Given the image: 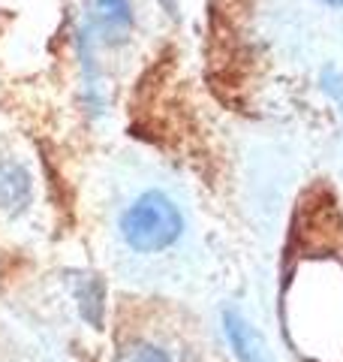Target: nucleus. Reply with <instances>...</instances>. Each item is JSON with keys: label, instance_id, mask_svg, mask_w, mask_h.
Segmentation results:
<instances>
[{"label": "nucleus", "instance_id": "obj_3", "mask_svg": "<svg viewBox=\"0 0 343 362\" xmlns=\"http://www.w3.org/2000/svg\"><path fill=\"white\" fill-rule=\"evenodd\" d=\"M223 329H226L232 354L241 362H274L265 338H262L238 311H226L223 314Z\"/></svg>", "mask_w": 343, "mask_h": 362}, {"label": "nucleus", "instance_id": "obj_1", "mask_svg": "<svg viewBox=\"0 0 343 362\" xmlns=\"http://www.w3.org/2000/svg\"><path fill=\"white\" fill-rule=\"evenodd\" d=\"M181 233H184V218L178 206L160 190L136 197L133 206L121 214V235L133 251L139 254H157L172 247Z\"/></svg>", "mask_w": 343, "mask_h": 362}, {"label": "nucleus", "instance_id": "obj_4", "mask_svg": "<svg viewBox=\"0 0 343 362\" xmlns=\"http://www.w3.org/2000/svg\"><path fill=\"white\" fill-rule=\"evenodd\" d=\"M33 197V185L28 169L9 160V157H0V211L6 214H18L30 206Z\"/></svg>", "mask_w": 343, "mask_h": 362}, {"label": "nucleus", "instance_id": "obj_2", "mask_svg": "<svg viewBox=\"0 0 343 362\" xmlns=\"http://www.w3.org/2000/svg\"><path fill=\"white\" fill-rule=\"evenodd\" d=\"M88 9V30L106 45H121L130 40L136 28V13L130 0H85Z\"/></svg>", "mask_w": 343, "mask_h": 362}, {"label": "nucleus", "instance_id": "obj_6", "mask_svg": "<svg viewBox=\"0 0 343 362\" xmlns=\"http://www.w3.org/2000/svg\"><path fill=\"white\" fill-rule=\"evenodd\" d=\"M118 362H172L169 354L157 344L148 341H130L118 350Z\"/></svg>", "mask_w": 343, "mask_h": 362}, {"label": "nucleus", "instance_id": "obj_7", "mask_svg": "<svg viewBox=\"0 0 343 362\" xmlns=\"http://www.w3.org/2000/svg\"><path fill=\"white\" fill-rule=\"evenodd\" d=\"M319 4H325V6H343V0H319Z\"/></svg>", "mask_w": 343, "mask_h": 362}, {"label": "nucleus", "instance_id": "obj_5", "mask_svg": "<svg viewBox=\"0 0 343 362\" xmlns=\"http://www.w3.org/2000/svg\"><path fill=\"white\" fill-rule=\"evenodd\" d=\"M76 296H78V305H82L85 320L100 326L102 323V284H100V278H94V275L85 278L82 287L76 290Z\"/></svg>", "mask_w": 343, "mask_h": 362}]
</instances>
